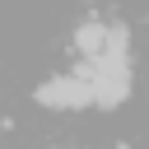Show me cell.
<instances>
[{
    "label": "cell",
    "mask_w": 149,
    "mask_h": 149,
    "mask_svg": "<svg viewBox=\"0 0 149 149\" xmlns=\"http://www.w3.org/2000/svg\"><path fill=\"white\" fill-rule=\"evenodd\" d=\"M102 47H107V23H79V33H74V51L98 56Z\"/></svg>",
    "instance_id": "cell-2"
},
{
    "label": "cell",
    "mask_w": 149,
    "mask_h": 149,
    "mask_svg": "<svg viewBox=\"0 0 149 149\" xmlns=\"http://www.w3.org/2000/svg\"><path fill=\"white\" fill-rule=\"evenodd\" d=\"M37 102H42V107H65V112H74V107H88V102H93V88H88L84 74H65V79L42 84V88H37Z\"/></svg>",
    "instance_id": "cell-1"
}]
</instances>
